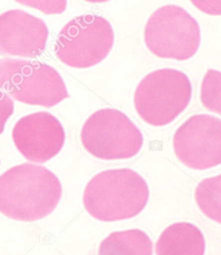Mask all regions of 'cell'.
Here are the masks:
<instances>
[{
  "label": "cell",
  "mask_w": 221,
  "mask_h": 255,
  "mask_svg": "<svg viewBox=\"0 0 221 255\" xmlns=\"http://www.w3.org/2000/svg\"><path fill=\"white\" fill-rule=\"evenodd\" d=\"M62 194L61 183L51 171L18 165L0 177V212L16 221L41 220L55 210Z\"/></svg>",
  "instance_id": "1"
},
{
  "label": "cell",
  "mask_w": 221,
  "mask_h": 255,
  "mask_svg": "<svg viewBox=\"0 0 221 255\" xmlns=\"http://www.w3.org/2000/svg\"><path fill=\"white\" fill-rule=\"evenodd\" d=\"M150 190L145 180L130 169L102 171L89 181L83 203L101 222H117L138 216L146 207Z\"/></svg>",
  "instance_id": "2"
},
{
  "label": "cell",
  "mask_w": 221,
  "mask_h": 255,
  "mask_svg": "<svg viewBox=\"0 0 221 255\" xmlns=\"http://www.w3.org/2000/svg\"><path fill=\"white\" fill-rule=\"evenodd\" d=\"M192 85L182 71L157 69L137 85L134 105L137 115L152 127H164L175 121L190 103Z\"/></svg>",
  "instance_id": "3"
},
{
  "label": "cell",
  "mask_w": 221,
  "mask_h": 255,
  "mask_svg": "<svg viewBox=\"0 0 221 255\" xmlns=\"http://www.w3.org/2000/svg\"><path fill=\"white\" fill-rule=\"evenodd\" d=\"M143 35L148 49L163 59H190L201 44V29L197 21L187 10L175 4L155 10L147 21Z\"/></svg>",
  "instance_id": "4"
},
{
  "label": "cell",
  "mask_w": 221,
  "mask_h": 255,
  "mask_svg": "<svg viewBox=\"0 0 221 255\" xmlns=\"http://www.w3.org/2000/svg\"><path fill=\"white\" fill-rule=\"evenodd\" d=\"M81 137L85 149L103 160L133 157L143 144L139 129L126 115L113 108L93 114L85 122Z\"/></svg>",
  "instance_id": "5"
},
{
  "label": "cell",
  "mask_w": 221,
  "mask_h": 255,
  "mask_svg": "<svg viewBox=\"0 0 221 255\" xmlns=\"http://www.w3.org/2000/svg\"><path fill=\"white\" fill-rule=\"evenodd\" d=\"M114 44V31L108 19L82 15L70 20L59 33L55 53L65 64L88 69L108 57Z\"/></svg>",
  "instance_id": "6"
},
{
  "label": "cell",
  "mask_w": 221,
  "mask_h": 255,
  "mask_svg": "<svg viewBox=\"0 0 221 255\" xmlns=\"http://www.w3.org/2000/svg\"><path fill=\"white\" fill-rule=\"evenodd\" d=\"M0 88L27 104L42 105L39 97H69L61 75L50 66L24 60L0 59Z\"/></svg>",
  "instance_id": "7"
},
{
  "label": "cell",
  "mask_w": 221,
  "mask_h": 255,
  "mask_svg": "<svg viewBox=\"0 0 221 255\" xmlns=\"http://www.w3.org/2000/svg\"><path fill=\"white\" fill-rule=\"evenodd\" d=\"M176 157L193 170H208L221 164V120L208 115H194L176 130L173 137Z\"/></svg>",
  "instance_id": "8"
},
{
  "label": "cell",
  "mask_w": 221,
  "mask_h": 255,
  "mask_svg": "<svg viewBox=\"0 0 221 255\" xmlns=\"http://www.w3.org/2000/svg\"><path fill=\"white\" fill-rule=\"evenodd\" d=\"M49 36L46 23L20 10L0 15V55L33 58L43 53Z\"/></svg>",
  "instance_id": "9"
},
{
  "label": "cell",
  "mask_w": 221,
  "mask_h": 255,
  "mask_svg": "<svg viewBox=\"0 0 221 255\" xmlns=\"http://www.w3.org/2000/svg\"><path fill=\"white\" fill-rule=\"evenodd\" d=\"M205 249V238L202 231L189 223L169 226L156 244L157 255H204Z\"/></svg>",
  "instance_id": "10"
},
{
  "label": "cell",
  "mask_w": 221,
  "mask_h": 255,
  "mask_svg": "<svg viewBox=\"0 0 221 255\" xmlns=\"http://www.w3.org/2000/svg\"><path fill=\"white\" fill-rule=\"evenodd\" d=\"M153 243L146 233L130 229L110 234L101 242L98 255H152Z\"/></svg>",
  "instance_id": "11"
},
{
  "label": "cell",
  "mask_w": 221,
  "mask_h": 255,
  "mask_svg": "<svg viewBox=\"0 0 221 255\" xmlns=\"http://www.w3.org/2000/svg\"><path fill=\"white\" fill-rule=\"evenodd\" d=\"M195 197L200 210L209 219L221 224V174L199 183Z\"/></svg>",
  "instance_id": "12"
},
{
  "label": "cell",
  "mask_w": 221,
  "mask_h": 255,
  "mask_svg": "<svg viewBox=\"0 0 221 255\" xmlns=\"http://www.w3.org/2000/svg\"><path fill=\"white\" fill-rule=\"evenodd\" d=\"M201 101L208 111L221 115V72L208 69L201 87Z\"/></svg>",
  "instance_id": "13"
},
{
  "label": "cell",
  "mask_w": 221,
  "mask_h": 255,
  "mask_svg": "<svg viewBox=\"0 0 221 255\" xmlns=\"http://www.w3.org/2000/svg\"><path fill=\"white\" fill-rule=\"evenodd\" d=\"M17 3L31 7L43 13L53 15L64 12L67 8V0H15Z\"/></svg>",
  "instance_id": "14"
},
{
  "label": "cell",
  "mask_w": 221,
  "mask_h": 255,
  "mask_svg": "<svg viewBox=\"0 0 221 255\" xmlns=\"http://www.w3.org/2000/svg\"><path fill=\"white\" fill-rule=\"evenodd\" d=\"M200 11L209 16H221V0H190Z\"/></svg>",
  "instance_id": "15"
},
{
  "label": "cell",
  "mask_w": 221,
  "mask_h": 255,
  "mask_svg": "<svg viewBox=\"0 0 221 255\" xmlns=\"http://www.w3.org/2000/svg\"><path fill=\"white\" fill-rule=\"evenodd\" d=\"M5 105V106H12L13 107V102H11L10 97L8 96V95L5 94V92L3 91V89L0 88V105ZM0 109L2 111L6 113L7 115H11L13 110H10V109H7V108H3V107H0ZM3 130H2L0 128V134L3 132Z\"/></svg>",
  "instance_id": "16"
},
{
  "label": "cell",
  "mask_w": 221,
  "mask_h": 255,
  "mask_svg": "<svg viewBox=\"0 0 221 255\" xmlns=\"http://www.w3.org/2000/svg\"><path fill=\"white\" fill-rule=\"evenodd\" d=\"M85 1H87V2H89V3H106V2H108V1H110V0H85Z\"/></svg>",
  "instance_id": "17"
}]
</instances>
